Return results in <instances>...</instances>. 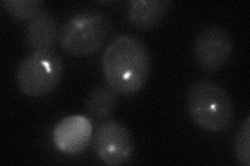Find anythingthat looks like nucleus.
<instances>
[{
	"label": "nucleus",
	"instance_id": "nucleus-1",
	"mask_svg": "<svg viewBox=\"0 0 250 166\" xmlns=\"http://www.w3.org/2000/svg\"><path fill=\"white\" fill-rule=\"evenodd\" d=\"M150 69L149 50L138 37H117L104 53L103 73L117 93L131 96L139 92L149 78Z\"/></svg>",
	"mask_w": 250,
	"mask_h": 166
},
{
	"label": "nucleus",
	"instance_id": "nucleus-3",
	"mask_svg": "<svg viewBox=\"0 0 250 166\" xmlns=\"http://www.w3.org/2000/svg\"><path fill=\"white\" fill-rule=\"evenodd\" d=\"M112 23L100 12H82L72 16L59 33L62 49L76 57L96 53L105 43Z\"/></svg>",
	"mask_w": 250,
	"mask_h": 166
},
{
	"label": "nucleus",
	"instance_id": "nucleus-9",
	"mask_svg": "<svg viewBox=\"0 0 250 166\" xmlns=\"http://www.w3.org/2000/svg\"><path fill=\"white\" fill-rule=\"evenodd\" d=\"M56 18L49 13H42L31 20L25 29L28 46L36 51H48L59 39Z\"/></svg>",
	"mask_w": 250,
	"mask_h": 166
},
{
	"label": "nucleus",
	"instance_id": "nucleus-2",
	"mask_svg": "<svg viewBox=\"0 0 250 166\" xmlns=\"http://www.w3.org/2000/svg\"><path fill=\"white\" fill-rule=\"evenodd\" d=\"M187 108L195 124L209 132L228 130L233 121V103L229 92L210 80H200L187 92Z\"/></svg>",
	"mask_w": 250,
	"mask_h": 166
},
{
	"label": "nucleus",
	"instance_id": "nucleus-10",
	"mask_svg": "<svg viewBox=\"0 0 250 166\" xmlns=\"http://www.w3.org/2000/svg\"><path fill=\"white\" fill-rule=\"evenodd\" d=\"M118 105L117 92L108 86H97L93 89L85 99V108L95 118H105L111 115Z\"/></svg>",
	"mask_w": 250,
	"mask_h": 166
},
{
	"label": "nucleus",
	"instance_id": "nucleus-8",
	"mask_svg": "<svg viewBox=\"0 0 250 166\" xmlns=\"http://www.w3.org/2000/svg\"><path fill=\"white\" fill-rule=\"evenodd\" d=\"M171 6L169 0H131L127 13L129 24L139 30H150L166 17Z\"/></svg>",
	"mask_w": 250,
	"mask_h": 166
},
{
	"label": "nucleus",
	"instance_id": "nucleus-5",
	"mask_svg": "<svg viewBox=\"0 0 250 166\" xmlns=\"http://www.w3.org/2000/svg\"><path fill=\"white\" fill-rule=\"evenodd\" d=\"M93 149L99 159L107 165H123L131 158L135 149L134 137L126 126L118 121L101 124L93 136Z\"/></svg>",
	"mask_w": 250,
	"mask_h": 166
},
{
	"label": "nucleus",
	"instance_id": "nucleus-12",
	"mask_svg": "<svg viewBox=\"0 0 250 166\" xmlns=\"http://www.w3.org/2000/svg\"><path fill=\"white\" fill-rule=\"evenodd\" d=\"M234 154L243 166H250V117L242 123L234 137Z\"/></svg>",
	"mask_w": 250,
	"mask_h": 166
},
{
	"label": "nucleus",
	"instance_id": "nucleus-4",
	"mask_svg": "<svg viewBox=\"0 0 250 166\" xmlns=\"http://www.w3.org/2000/svg\"><path fill=\"white\" fill-rule=\"evenodd\" d=\"M62 71V61L57 53L36 51L20 62L16 79L19 90L26 96L41 97L58 88Z\"/></svg>",
	"mask_w": 250,
	"mask_h": 166
},
{
	"label": "nucleus",
	"instance_id": "nucleus-6",
	"mask_svg": "<svg viewBox=\"0 0 250 166\" xmlns=\"http://www.w3.org/2000/svg\"><path fill=\"white\" fill-rule=\"evenodd\" d=\"M233 44L225 28L213 25L201 30L195 39L193 55L197 66L206 72H216L229 61Z\"/></svg>",
	"mask_w": 250,
	"mask_h": 166
},
{
	"label": "nucleus",
	"instance_id": "nucleus-11",
	"mask_svg": "<svg viewBox=\"0 0 250 166\" xmlns=\"http://www.w3.org/2000/svg\"><path fill=\"white\" fill-rule=\"evenodd\" d=\"M44 1L41 0H3L1 6L12 17L26 21L34 20L42 14Z\"/></svg>",
	"mask_w": 250,
	"mask_h": 166
},
{
	"label": "nucleus",
	"instance_id": "nucleus-7",
	"mask_svg": "<svg viewBox=\"0 0 250 166\" xmlns=\"http://www.w3.org/2000/svg\"><path fill=\"white\" fill-rule=\"evenodd\" d=\"M93 126L89 117L82 114L69 115L59 122L52 132L53 145L61 153L80 154L90 144Z\"/></svg>",
	"mask_w": 250,
	"mask_h": 166
}]
</instances>
